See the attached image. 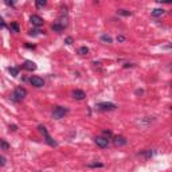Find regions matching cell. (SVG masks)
<instances>
[{
	"instance_id": "6da1fadb",
	"label": "cell",
	"mask_w": 172,
	"mask_h": 172,
	"mask_svg": "<svg viewBox=\"0 0 172 172\" xmlns=\"http://www.w3.org/2000/svg\"><path fill=\"white\" fill-rule=\"evenodd\" d=\"M95 108L98 110H102V112H110V110H114L117 108V105L112 104V102H98Z\"/></svg>"
},
{
	"instance_id": "7a4b0ae2",
	"label": "cell",
	"mask_w": 172,
	"mask_h": 172,
	"mask_svg": "<svg viewBox=\"0 0 172 172\" xmlns=\"http://www.w3.org/2000/svg\"><path fill=\"white\" fill-rule=\"evenodd\" d=\"M38 129L40 130V133L43 134V136H45V139H46V143H47V144L49 145H51V147H56V141H54L53 139H51V137H50V134H49V132H47V129H46L45 127H43V125H39L38 127Z\"/></svg>"
},
{
	"instance_id": "3957f363",
	"label": "cell",
	"mask_w": 172,
	"mask_h": 172,
	"mask_svg": "<svg viewBox=\"0 0 172 172\" xmlns=\"http://www.w3.org/2000/svg\"><path fill=\"white\" fill-rule=\"evenodd\" d=\"M67 110L66 108H63V106H55V109H54L53 112V118L54 120H59L62 118V117H65V114H67Z\"/></svg>"
},
{
	"instance_id": "277c9868",
	"label": "cell",
	"mask_w": 172,
	"mask_h": 172,
	"mask_svg": "<svg viewBox=\"0 0 172 172\" xmlns=\"http://www.w3.org/2000/svg\"><path fill=\"white\" fill-rule=\"evenodd\" d=\"M27 95V90H26L24 88H22V86H19V88L15 89L14 91V97H15V101H20V100H23Z\"/></svg>"
},
{
	"instance_id": "5b68a950",
	"label": "cell",
	"mask_w": 172,
	"mask_h": 172,
	"mask_svg": "<svg viewBox=\"0 0 172 172\" xmlns=\"http://www.w3.org/2000/svg\"><path fill=\"white\" fill-rule=\"evenodd\" d=\"M94 141H95V144L98 145L100 148H106L109 145V140H108V139H105L104 136H97L94 139Z\"/></svg>"
},
{
	"instance_id": "8992f818",
	"label": "cell",
	"mask_w": 172,
	"mask_h": 172,
	"mask_svg": "<svg viewBox=\"0 0 172 172\" xmlns=\"http://www.w3.org/2000/svg\"><path fill=\"white\" fill-rule=\"evenodd\" d=\"M71 95H73L74 100H78V101H82V100L86 98V93H85L84 90H79V89L74 90L73 93H71Z\"/></svg>"
},
{
	"instance_id": "52a82bcc",
	"label": "cell",
	"mask_w": 172,
	"mask_h": 172,
	"mask_svg": "<svg viewBox=\"0 0 172 172\" xmlns=\"http://www.w3.org/2000/svg\"><path fill=\"white\" fill-rule=\"evenodd\" d=\"M127 139L124 136H116L114 137V140H113V144L116 145V147H124V145H127Z\"/></svg>"
},
{
	"instance_id": "ba28073f",
	"label": "cell",
	"mask_w": 172,
	"mask_h": 172,
	"mask_svg": "<svg viewBox=\"0 0 172 172\" xmlns=\"http://www.w3.org/2000/svg\"><path fill=\"white\" fill-rule=\"evenodd\" d=\"M30 22L32 23V26H35V27H40L43 24V19L38 15H31V18H30Z\"/></svg>"
},
{
	"instance_id": "9c48e42d",
	"label": "cell",
	"mask_w": 172,
	"mask_h": 172,
	"mask_svg": "<svg viewBox=\"0 0 172 172\" xmlns=\"http://www.w3.org/2000/svg\"><path fill=\"white\" fill-rule=\"evenodd\" d=\"M22 67H23L24 70H28V71L36 70V65H35V62H32V61H24V63L22 65Z\"/></svg>"
},
{
	"instance_id": "30bf717a",
	"label": "cell",
	"mask_w": 172,
	"mask_h": 172,
	"mask_svg": "<svg viewBox=\"0 0 172 172\" xmlns=\"http://www.w3.org/2000/svg\"><path fill=\"white\" fill-rule=\"evenodd\" d=\"M30 82H31L32 86H35V88H42L43 85H45V82H43L42 78L39 77H31L30 78Z\"/></svg>"
},
{
	"instance_id": "8fae6325",
	"label": "cell",
	"mask_w": 172,
	"mask_h": 172,
	"mask_svg": "<svg viewBox=\"0 0 172 172\" xmlns=\"http://www.w3.org/2000/svg\"><path fill=\"white\" fill-rule=\"evenodd\" d=\"M165 11L163 10V8H156V10L152 11V16H155V18H159V16H162V15H164Z\"/></svg>"
},
{
	"instance_id": "7c38bea8",
	"label": "cell",
	"mask_w": 172,
	"mask_h": 172,
	"mask_svg": "<svg viewBox=\"0 0 172 172\" xmlns=\"http://www.w3.org/2000/svg\"><path fill=\"white\" fill-rule=\"evenodd\" d=\"M0 148H1V149H4V151H7L8 148H10V144H8V143L4 140V139H0Z\"/></svg>"
},
{
	"instance_id": "4fadbf2b",
	"label": "cell",
	"mask_w": 172,
	"mask_h": 172,
	"mask_svg": "<svg viewBox=\"0 0 172 172\" xmlns=\"http://www.w3.org/2000/svg\"><path fill=\"white\" fill-rule=\"evenodd\" d=\"M8 71L11 73L12 77H18V74H19V69H18V67H8Z\"/></svg>"
},
{
	"instance_id": "5bb4252c",
	"label": "cell",
	"mask_w": 172,
	"mask_h": 172,
	"mask_svg": "<svg viewBox=\"0 0 172 172\" xmlns=\"http://www.w3.org/2000/svg\"><path fill=\"white\" fill-rule=\"evenodd\" d=\"M51 28H53L54 31H56V32H61V31H63V30H65V28L62 27L61 24H58V23H54L53 27H51Z\"/></svg>"
},
{
	"instance_id": "9a60e30c",
	"label": "cell",
	"mask_w": 172,
	"mask_h": 172,
	"mask_svg": "<svg viewBox=\"0 0 172 172\" xmlns=\"http://www.w3.org/2000/svg\"><path fill=\"white\" fill-rule=\"evenodd\" d=\"M117 14L118 15H123V16H130V11H127V10H118L117 11Z\"/></svg>"
},
{
	"instance_id": "2e32d148",
	"label": "cell",
	"mask_w": 172,
	"mask_h": 172,
	"mask_svg": "<svg viewBox=\"0 0 172 172\" xmlns=\"http://www.w3.org/2000/svg\"><path fill=\"white\" fill-rule=\"evenodd\" d=\"M78 53L81 54V55H86V54L89 53V49H88V47H86V46H82L81 49L78 50Z\"/></svg>"
},
{
	"instance_id": "e0dca14e",
	"label": "cell",
	"mask_w": 172,
	"mask_h": 172,
	"mask_svg": "<svg viewBox=\"0 0 172 172\" xmlns=\"http://www.w3.org/2000/svg\"><path fill=\"white\" fill-rule=\"evenodd\" d=\"M10 28H11V30H12L14 32H19V26H18V23H11Z\"/></svg>"
},
{
	"instance_id": "ac0fdd59",
	"label": "cell",
	"mask_w": 172,
	"mask_h": 172,
	"mask_svg": "<svg viewBox=\"0 0 172 172\" xmlns=\"http://www.w3.org/2000/svg\"><path fill=\"white\" fill-rule=\"evenodd\" d=\"M35 4H36V7L38 8H40V7H45L46 4H47V1H46V0H38Z\"/></svg>"
},
{
	"instance_id": "d6986e66",
	"label": "cell",
	"mask_w": 172,
	"mask_h": 172,
	"mask_svg": "<svg viewBox=\"0 0 172 172\" xmlns=\"http://www.w3.org/2000/svg\"><path fill=\"white\" fill-rule=\"evenodd\" d=\"M101 40L102 42H106V43H112V38L108 35H102L101 36Z\"/></svg>"
},
{
	"instance_id": "ffe728a7",
	"label": "cell",
	"mask_w": 172,
	"mask_h": 172,
	"mask_svg": "<svg viewBox=\"0 0 172 172\" xmlns=\"http://www.w3.org/2000/svg\"><path fill=\"white\" fill-rule=\"evenodd\" d=\"M104 137L109 140V139L112 137V132H110V130H104Z\"/></svg>"
},
{
	"instance_id": "44dd1931",
	"label": "cell",
	"mask_w": 172,
	"mask_h": 172,
	"mask_svg": "<svg viewBox=\"0 0 172 172\" xmlns=\"http://www.w3.org/2000/svg\"><path fill=\"white\" fill-rule=\"evenodd\" d=\"M65 43H66V45H71V43H73V38H70V36H69V38H66Z\"/></svg>"
},
{
	"instance_id": "7402d4cb",
	"label": "cell",
	"mask_w": 172,
	"mask_h": 172,
	"mask_svg": "<svg viewBox=\"0 0 172 172\" xmlns=\"http://www.w3.org/2000/svg\"><path fill=\"white\" fill-rule=\"evenodd\" d=\"M39 32H40L39 30H34V31H30V35H34V36H35V35H38Z\"/></svg>"
},
{
	"instance_id": "603a6c76",
	"label": "cell",
	"mask_w": 172,
	"mask_h": 172,
	"mask_svg": "<svg viewBox=\"0 0 172 172\" xmlns=\"http://www.w3.org/2000/svg\"><path fill=\"white\" fill-rule=\"evenodd\" d=\"M3 27H6V23L3 22V18L0 16V28H3Z\"/></svg>"
},
{
	"instance_id": "cb8c5ba5",
	"label": "cell",
	"mask_w": 172,
	"mask_h": 172,
	"mask_svg": "<svg viewBox=\"0 0 172 172\" xmlns=\"http://www.w3.org/2000/svg\"><path fill=\"white\" fill-rule=\"evenodd\" d=\"M124 40H125V36H117V42H124Z\"/></svg>"
},
{
	"instance_id": "d4e9b609",
	"label": "cell",
	"mask_w": 172,
	"mask_h": 172,
	"mask_svg": "<svg viewBox=\"0 0 172 172\" xmlns=\"http://www.w3.org/2000/svg\"><path fill=\"white\" fill-rule=\"evenodd\" d=\"M0 164H1V165L6 164V159H4L3 156H0Z\"/></svg>"
},
{
	"instance_id": "484cf974",
	"label": "cell",
	"mask_w": 172,
	"mask_h": 172,
	"mask_svg": "<svg viewBox=\"0 0 172 172\" xmlns=\"http://www.w3.org/2000/svg\"><path fill=\"white\" fill-rule=\"evenodd\" d=\"M89 167H102L101 163H98V164H89Z\"/></svg>"
},
{
	"instance_id": "4316f807",
	"label": "cell",
	"mask_w": 172,
	"mask_h": 172,
	"mask_svg": "<svg viewBox=\"0 0 172 172\" xmlns=\"http://www.w3.org/2000/svg\"><path fill=\"white\" fill-rule=\"evenodd\" d=\"M6 4H7V6H14V1H10V0H7V1H6Z\"/></svg>"
},
{
	"instance_id": "83f0119b",
	"label": "cell",
	"mask_w": 172,
	"mask_h": 172,
	"mask_svg": "<svg viewBox=\"0 0 172 172\" xmlns=\"http://www.w3.org/2000/svg\"><path fill=\"white\" fill-rule=\"evenodd\" d=\"M10 130H16V125H12V127L10 125Z\"/></svg>"
},
{
	"instance_id": "f1b7e54d",
	"label": "cell",
	"mask_w": 172,
	"mask_h": 172,
	"mask_svg": "<svg viewBox=\"0 0 172 172\" xmlns=\"http://www.w3.org/2000/svg\"><path fill=\"white\" fill-rule=\"evenodd\" d=\"M143 93H144L143 90H136V94H143Z\"/></svg>"
}]
</instances>
